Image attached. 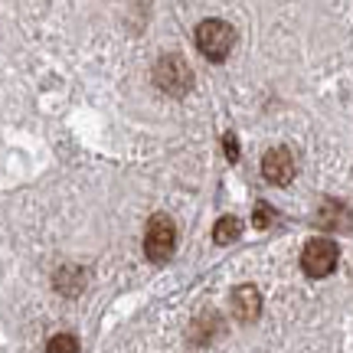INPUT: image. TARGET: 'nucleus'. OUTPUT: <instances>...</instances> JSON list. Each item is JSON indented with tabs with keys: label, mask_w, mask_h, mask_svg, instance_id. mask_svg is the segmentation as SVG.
I'll use <instances>...</instances> for the list:
<instances>
[{
	"label": "nucleus",
	"mask_w": 353,
	"mask_h": 353,
	"mask_svg": "<svg viewBox=\"0 0 353 353\" xmlns=\"http://www.w3.org/2000/svg\"><path fill=\"white\" fill-rule=\"evenodd\" d=\"M232 43H236V33L232 26L223 23V20H203L196 26V50L213 59V63H223L229 52H232Z\"/></svg>",
	"instance_id": "1"
},
{
	"label": "nucleus",
	"mask_w": 353,
	"mask_h": 353,
	"mask_svg": "<svg viewBox=\"0 0 353 353\" xmlns=\"http://www.w3.org/2000/svg\"><path fill=\"white\" fill-rule=\"evenodd\" d=\"M154 82H157L161 92L180 99V95H187L190 85H193V72H190V65L183 63V56H164L161 63L154 65Z\"/></svg>",
	"instance_id": "2"
},
{
	"label": "nucleus",
	"mask_w": 353,
	"mask_h": 353,
	"mask_svg": "<svg viewBox=\"0 0 353 353\" xmlns=\"http://www.w3.org/2000/svg\"><path fill=\"white\" fill-rule=\"evenodd\" d=\"M337 262H341V249L330 239H311L301 252V268L311 278H327L337 268Z\"/></svg>",
	"instance_id": "3"
},
{
	"label": "nucleus",
	"mask_w": 353,
	"mask_h": 353,
	"mask_svg": "<svg viewBox=\"0 0 353 353\" xmlns=\"http://www.w3.org/2000/svg\"><path fill=\"white\" fill-rule=\"evenodd\" d=\"M176 245V226L170 223V216H154L144 232V252L151 262H167L174 255Z\"/></svg>",
	"instance_id": "4"
},
{
	"label": "nucleus",
	"mask_w": 353,
	"mask_h": 353,
	"mask_svg": "<svg viewBox=\"0 0 353 353\" xmlns=\"http://www.w3.org/2000/svg\"><path fill=\"white\" fill-rule=\"evenodd\" d=\"M262 174L268 183L288 187L291 180H294V154H291L288 148H272L262 161Z\"/></svg>",
	"instance_id": "5"
},
{
	"label": "nucleus",
	"mask_w": 353,
	"mask_h": 353,
	"mask_svg": "<svg viewBox=\"0 0 353 353\" xmlns=\"http://www.w3.org/2000/svg\"><path fill=\"white\" fill-rule=\"evenodd\" d=\"M232 314L242 324L259 321V314H262V294H259L255 285H239V288L232 291Z\"/></svg>",
	"instance_id": "6"
},
{
	"label": "nucleus",
	"mask_w": 353,
	"mask_h": 353,
	"mask_svg": "<svg viewBox=\"0 0 353 353\" xmlns=\"http://www.w3.org/2000/svg\"><path fill=\"white\" fill-rule=\"evenodd\" d=\"M239 232H242L239 219H236V216H223V219L216 223V229H213V239L219 242V245H229V242L239 239Z\"/></svg>",
	"instance_id": "7"
},
{
	"label": "nucleus",
	"mask_w": 353,
	"mask_h": 353,
	"mask_svg": "<svg viewBox=\"0 0 353 353\" xmlns=\"http://www.w3.org/2000/svg\"><path fill=\"white\" fill-rule=\"evenodd\" d=\"M46 353H82V350H79V341L72 334H56V337L46 343Z\"/></svg>",
	"instance_id": "8"
},
{
	"label": "nucleus",
	"mask_w": 353,
	"mask_h": 353,
	"mask_svg": "<svg viewBox=\"0 0 353 353\" xmlns=\"http://www.w3.org/2000/svg\"><path fill=\"white\" fill-rule=\"evenodd\" d=\"M272 210H268V206H265V203H259V206H255V226L259 229H268L272 226Z\"/></svg>",
	"instance_id": "9"
},
{
	"label": "nucleus",
	"mask_w": 353,
	"mask_h": 353,
	"mask_svg": "<svg viewBox=\"0 0 353 353\" xmlns=\"http://www.w3.org/2000/svg\"><path fill=\"white\" fill-rule=\"evenodd\" d=\"M226 157H229V161H232V164L239 161V144H236V138H232V134H229V138H226Z\"/></svg>",
	"instance_id": "10"
}]
</instances>
